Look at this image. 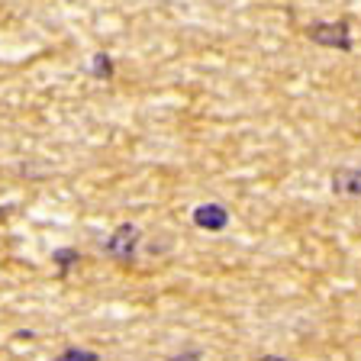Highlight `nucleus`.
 I'll return each mask as SVG.
<instances>
[{"mask_svg":"<svg viewBox=\"0 0 361 361\" xmlns=\"http://www.w3.org/2000/svg\"><path fill=\"white\" fill-rule=\"evenodd\" d=\"M307 39L323 49H336V52H352L355 49V39H352V23L348 20H319V23H310Z\"/></svg>","mask_w":361,"mask_h":361,"instance_id":"1","label":"nucleus"},{"mask_svg":"<svg viewBox=\"0 0 361 361\" xmlns=\"http://www.w3.org/2000/svg\"><path fill=\"white\" fill-rule=\"evenodd\" d=\"M139 239H142L139 226L123 223V226H116V229L110 233V239L104 242V248H106V255L116 258V262H133L135 248H139Z\"/></svg>","mask_w":361,"mask_h":361,"instance_id":"2","label":"nucleus"},{"mask_svg":"<svg viewBox=\"0 0 361 361\" xmlns=\"http://www.w3.org/2000/svg\"><path fill=\"white\" fill-rule=\"evenodd\" d=\"M190 219H194V226L203 229V233H223L233 216H229V210H226L223 203H200V207H194Z\"/></svg>","mask_w":361,"mask_h":361,"instance_id":"3","label":"nucleus"},{"mask_svg":"<svg viewBox=\"0 0 361 361\" xmlns=\"http://www.w3.org/2000/svg\"><path fill=\"white\" fill-rule=\"evenodd\" d=\"M332 194L361 197V168H336L332 171Z\"/></svg>","mask_w":361,"mask_h":361,"instance_id":"4","label":"nucleus"},{"mask_svg":"<svg viewBox=\"0 0 361 361\" xmlns=\"http://www.w3.org/2000/svg\"><path fill=\"white\" fill-rule=\"evenodd\" d=\"M90 75L97 78V81H113L116 68H113L110 55H106V52H94V59H90Z\"/></svg>","mask_w":361,"mask_h":361,"instance_id":"5","label":"nucleus"},{"mask_svg":"<svg viewBox=\"0 0 361 361\" xmlns=\"http://www.w3.org/2000/svg\"><path fill=\"white\" fill-rule=\"evenodd\" d=\"M52 262L59 268V278H68V271L81 262V252L78 248H59V252H52Z\"/></svg>","mask_w":361,"mask_h":361,"instance_id":"6","label":"nucleus"},{"mask_svg":"<svg viewBox=\"0 0 361 361\" xmlns=\"http://www.w3.org/2000/svg\"><path fill=\"white\" fill-rule=\"evenodd\" d=\"M55 361H100L97 352H87V348H65Z\"/></svg>","mask_w":361,"mask_h":361,"instance_id":"7","label":"nucleus"},{"mask_svg":"<svg viewBox=\"0 0 361 361\" xmlns=\"http://www.w3.org/2000/svg\"><path fill=\"white\" fill-rule=\"evenodd\" d=\"M200 358V352H190V355H178V358H171V361H197Z\"/></svg>","mask_w":361,"mask_h":361,"instance_id":"8","label":"nucleus"},{"mask_svg":"<svg viewBox=\"0 0 361 361\" xmlns=\"http://www.w3.org/2000/svg\"><path fill=\"white\" fill-rule=\"evenodd\" d=\"M258 361H290V358H281V355H262Z\"/></svg>","mask_w":361,"mask_h":361,"instance_id":"9","label":"nucleus"}]
</instances>
